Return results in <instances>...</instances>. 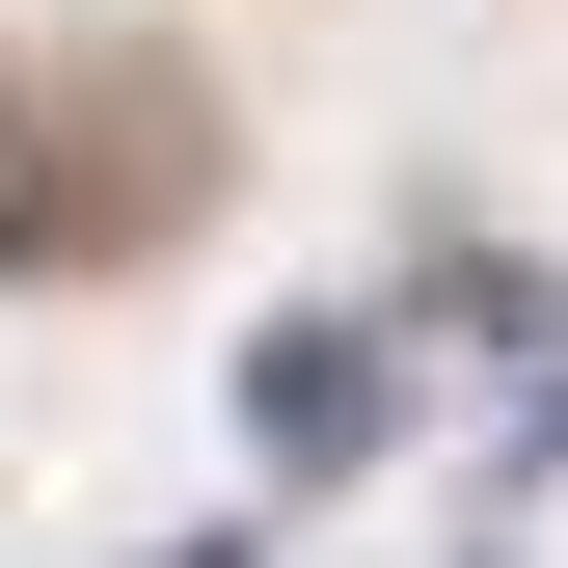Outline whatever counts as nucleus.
I'll return each mask as SVG.
<instances>
[{
  "mask_svg": "<svg viewBox=\"0 0 568 568\" xmlns=\"http://www.w3.org/2000/svg\"><path fill=\"white\" fill-rule=\"evenodd\" d=\"M244 434L298 460V487H325V460H379V325H271V352H244Z\"/></svg>",
  "mask_w": 568,
  "mask_h": 568,
  "instance_id": "f257e3e1",
  "label": "nucleus"
}]
</instances>
